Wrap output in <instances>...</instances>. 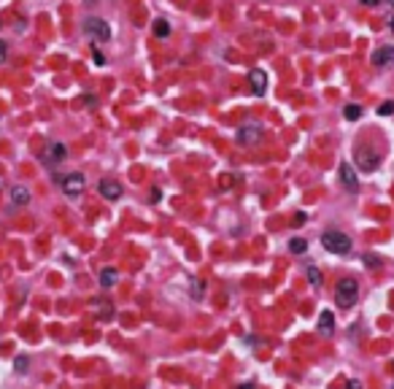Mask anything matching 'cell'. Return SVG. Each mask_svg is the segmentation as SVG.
Listing matches in <instances>:
<instances>
[{
  "instance_id": "cell-26",
  "label": "cell",
  "mask_w": 394,
  "mask_h": 389,
  "mask_svg": "<svg viewBox=\"0 0 394 389\" xmlns=\"http://www.w3.org/2000/svg\"><path fill=\"white\" fill-rule=\"evenodd\" d=\"M94 62H97V65H103V62H106V57H103V54H100V52H94Z\"/></svg>"
},
{
  "instance_id": "cell-8",
  "label": "cell",
  "mask_w": 394,
  "mask_h": 389,
  "mask_svg": "<svg viewBox=\"0 0 394 389\" xmlns=\"http://www.w3.org/2000/svg\"><path fill=\"white\" fill-rule=\"evenodd\" d=\"M337 173H340V181L343 186H349L351 192H357L359 189V176H357V170H354L349 162H340V168H337Z\"/></svg>"
},
{
  "instance_id": "cell-17",
  "label": "cell",
  "mask_w": 394,
  "mask_h": 389,
  "mask_svg": "<svg viewBox=\"0 0 394 389\" xmlns=\"http://www.w3.org/2000/svg\"><path fill=\"white\" fill-rule=\"evenodd\" d=\"M308 281H311V286H321V270L319 268H313V265H308Z\"/></svg>"
},
{
  "instance_id": "cell-28",
  "label": "cell",
  "mask_w": 394,
  "mask_h": 389,
  "mask_svg": "<svg viewBox=\"0 0 394 389\" xmlns=\"http://www.w3.org/2000/svg\"><path fill=\"white\" fill-rule=\"evenodd\" d=\"M84 103H86V106H97V98H89V95H86Z\"/></svg>"
},
{
  "instance_id": "cell-24",
  "label": "cell",
  "mask_w": 394,
  "mask_h": 389,
  "mask_svg": "<svg viewBox=\"0 0 394 389\" xmlns=\"http://www.w3.org/2000/svg\"><path fill=\"white\" fill-rule=\"evenodd\" d=\"M362 6H370V9H373V6H378V3H383V0H359Z\"/></svg>"
},
{
  "instance_id": "cell-12",
  "label": "cell",
  "mask_w": 394,
  "mask_h": 389,
  "mask_svg": "<svg viewBox=\"0 0 394 389\" xmlns=\"http://www.w3.org/2000/svg\"><path fill=\"white\" fill-rule=\"evenodd\" d=\"M319 332H321V335H332V332H335V314H332V311H321Z\"/></svg>"
},
{
  "instance_id": "cell-21",
  "label": "cell",
  "mask_w": 394,
  "mask_h": 389,
  "mask_svg": "<svg viewBox=\"0 0 394 389\" xmlns=\"http://www.w3.org/2000/svg\"><path fill=\"white\" fill-rule=\"evenodd\" d=\"M365 265H367V268H381V260H378L375 254H367V257H365Z\"/></svg>"
},
{
  "instance_id": "cell-3",
  "label": "cell",
  "mask_w": 394,
  "mask_h": 389,
  "mask_svg": "<svg viewBox=\"0 0 394 389\" xmlns=\"http://www.w3.org/2000/svg\"><path fill=\"white\" fill-rule=\"evenodd\" d=\"M84 30H86V35L97 38V41H108V38H111V27H108V22L100 19V17H89L84 22Z\"/></svg>"
},
{
  "instance_id": "cell-25",
  "label": "cell",
  "mask_w": 394,
  "mask_h": 389,
  "mask_svg": "<svg viewBox=\"0 0 394 389\" xmlns=\"http://www.w3.org/2000/svg\"><path fill=\"white\" fill-rule=\"evenodd\" d=\"M386 25H389V30L394 33V14H389V17H386Z\"/></svg>"
},
{
  "instance_id": "cell-11",
  "label": "cell",
  "mask_w": 394,
  "mask_h": 389,
  "mask_svg": "<svg viewBox=\"0 0 394 389\" xmlns=\"http://www.w3.org/2000/svg\"><path fill=\"white\" fill-rule=\"evenodd\" d=\"M9 198H11L14 206H27L30 203V189H27V186H22V184H17V186H11Z\"/></svg>"
},
{
  "instance_id": "cell-29",
  "label": "cell",
  "mask_w": 394,
  "mask_h": 389,
  "mask_svg": "<svg viewBox=\"0 0 394 389\" xmlns=\"http://www.w3.org/2000/svg\"><path fill=\"white\" fill-rule=\"evenodd\" d=\"M238 389H254V384H240Z\"/></svg>"
},
{
  "instance_id": "cell-15",
  "label": "cell",
  "mask_w": 394,
  "mask_h": 389,
  "mask_svg": "<svg viewBox=\"0 0 394 389\" xmlns=\"http://www.w3.org/2000/svg\"><path fill=\"white\" fill-rule=\"evenodd\" d=\"M154 35H157V38H168V35H170V25H168L165 19H157V22H154Z\"/></svg>"
},
{
  "instance_id": "cell-6",
  "label": "cell",
  "mask_w": 394,
  "mask_h": 389,
  "mask_svg": "<svg viewBox=\"0 0 394 389\" xmlns=\"http://www.w3.org/2000/svg\"><path fill=\"white\" fill-rule=\"evenodd\" d=\"M235 138H238L240 146H257L262 141V127H257V124H243Z\"/></svg>"
},
{
  "instance_id": "cell-22",
  "label": "cell",
  "mask_w": 394,
  "mask_h": 389,
  "mask_svg": "<svg viewBox=\"0 0 394 389\" xmlns=\"http://www.w3.org/2000/svg\"><path fill=\"white\" fill-rule=\"evenodd\" d=\"M305 219H308V214H305V211H297V214H294V219H291V224H294V227H300Z\"/></svg>"
},
{
  "instance_id": "cell-2",
  "label": "cell",
  "mask_w": 394,
  "mask_h": 389,
  "mask_svg": "<svg viewBox=\"0 0 394 389\" xmlns=\"http://www.w3.org/2000/svg\"><path fill=\"white\" fill-rule=\"evenodd\" d=\"M321 246L327 249V252L332 254H346L351 249V238L346 235V232H337V230H329L321 235Z\"/></svg>"
},
{
  "instance_id": "cell-30",
  "label": "cell",
  "mask_w": 394,
  "mask_h": 389,
  "mask_svg": "<svg viewBox=\"0 0 394 389\" xmlns=\"http://www.w3.org/2000/svg\"><path fill=\"white\" fill-rule=\"evenodd\" d=\"M386 3H391V6H394V0H386Z\"/></svg>"
},
{
  "instance_id": "cell-5",
  "label": "cell",
  "mask_w": 394,
  "mask_h": 389,
  "mask_svg": "<svg viewBox=\"0 0 394 389\" xmlns=\"http://www.w3.org/2000/svg\"><path fill=\"white\" fill-rule=\"evenodd\" d=\"M84 186H86L84 173H68L62 178V192H65L68 198H78V194L84 192Z\"/></svg>"
},
{
  "instance_id": "cell-4",
  "label": "cell",
  "mask_w": 394,
  "mask_h": 389,
  "mask_svg": "<svg viewBox=\"0 0 394 389\" xmlns=\"http://www.w3.org/2000/svg\"><path fill=\"white\" fill-rule=\"evenodd\" d=\"M354 160H357L359 170H375L378 165H381V154L373 152V149H365V146L354 152Z\"/></svg>"
},
{
  "instance_id": "cell-31",
  "label": "cell",
  "mask_w": 394,
  "mask_h": 389,
  "mask_svg": "<svg viewBox=\"0 0 394 389\" xmlns=\"http://www.w3.org/2000/svg\"><path fill=\"white\" fill-rule=\"evenodd\" d=\"M391 389H394V386H391Z\"/></svg>"
},
{
  "instance_id": "cell-1",
  "label": "cell",
  "mask_w": 394,
  "mask_h": 389,
  "mask_svg": "<svg viewBox=\"0 0 394 389\" xmlns=\"http://www.w3.org/2000/svg\"><path fill=\"white\" fill-rule=\"evenodd\" d=\"M359 300V284L354 278H340L335 286V303L340 308H351Z\"/></svg>"
},
{
  "instance_id": "cell-27",
  "label": "cell",
  "mask_w": 394,
  "mask_h": 389,
  "mask_svg": "<svg viewBox=\"0 0 394 389\" xmlns=\"http://www.w3.org/2000/svg\"><path fill=\"white\" fill-rule=\"evenodd\" d=\"M6 52H9V49H6V43H3V41H0V62H3V60H6Z\"/></svg>"
},
{
  "instance_id": "cell-20",
  "label": "cell",
  "mask_w": 394,
  "mask_h": 389,
  "mask_svg": "<svg viewBox=\"0 0 394 389\" xmlns=\"http://www.w3.org/2000/svg\"><path fill=\"white\" fill-rule=\"evenodd\" d=\"M27 365H30V360H27V357H17V360H14V368H17V373H25L27 370Z\"/></svg>"
},
{
  "instance_id": "cell-18",
  "label": "cell",
  "mask_w": 394,
  "mask_h": 389,
  "mask_svg": "<svg viewBox=\"0 0 394 389\" xmlns=\"http://www.w3.org/2000/svg\"><path fill=\"white\" fill-rule=\"evenodd\" d=\"M289 249H291V252H294V254H303L305 249H308V240H305V238H291Z\"/></svg>"
},
{
  "instance_id": "cell-10",
  "label": "cell",
  "mask_w": 394,
  "mask_h": 389,
  "mask_svg": "<svg viewBox=\"0 0 394 389\" xmlns=\"http://www.w3.org/2000/svg\"><path fill=\"white\" fill-rule=\"evenodd\" d=\"M249 84H251V92L254 95H265V89H267V76L262 71H251L249 73Z\"/></svg>"
},
{
  "instance_id": "cell-16",
  "label": "cell",
  "mask_w": 394,
  "mask_h": 389,
  "mask_svg": "<svg viewBox=\"0 0 394 389\" xmlns=\"http://www.w3.org/2000/svg\"><path fill=\"white\" fill-rule=\"evenodd\" d=\"M343 114H346V119H349V122H357L359 116H362V108L357 103H349V106L343 108Z\"/></svg>"
},
{
  "instance_id": "cell-9",
  "label": "cell",
  "mask_w": 394,
  "mask_h": 389,
  "mask_svg": "<svg viewBox=\"0 0 394 389\" xmlns=\"http://www.w3.org/2000/svg\"><path fill=\"white\" fill-rule=\"evenodd\" d=\"M394 62V49L391 46H383V49H375L373 52V65L375 68H386Z\"/></svg>"
},
{
  "instance_id": "cell-19",
  "label": "cell",
  "mask_w": 394,
  "mask_h": 389,
  "mask_svg": "<svg viewBox=\"0 0 394 389\" xmlns=\"http://www.w3.org/2000/svg\"><path fill=\"white\" fill-rule=\"evenodd\" d=\"M378 114H381V116H391L394 114V100H383V103L378 106Z\"/></svg>"
},
{
  "instance_id": "cell-23",
  "label": "cell",
  "mask_w": 394,
  "mask_h": 389,
  "mask_svg": "<svg viewBox=\"0 0 394 389\" xmlns=\"http://www.w3.org/2000/svg\"><path fill=\"white\" fill-rule=\"evenodd\" d=\"M346 389H365V384H362L359 378H351V381H349V386H346Z\"/></svg>"
},
{
  "instance_id": "cell-14",
  "label": "cell",
  "mask_w": 394,
  "mask_h": 389,
  "mask_svg": "<svg viewBox=\"0 0 394 389\" xmlns=\"http://www.w3.org/2000/svg\"><path fill=\"white\" fill-rule=\"evenodd\" d=\"M116 281H119V270L116 268H103L100 270V286H103V289H111Z\"/></svg>"
},
{
  "instance_id": "cell-13",
  "label": "cell",
  "mask_w": 394,
  "mask_h": 389,
  "mask_svg": "<svg viewBox=\"0 0 394 389\" xmlns=\"http://www.w3.org/2000/svg\"><path fill=\"white\" fill-rule=\"evenodd\" d=\"M65 154H68L65 143H62V141H54V143H49V149H46V160L60 162V160H65Z\"/></svg>"
},
{
  "instance_id": "cell-7",
  "label": "cell",
  "mask_w": 394,
  "mask_h": 389,
  "mask_svg": "<svg viewBox=\"0 0 394 389\" xmlns=\"http://www.w3.org/2000/svg\"><path fill=\"white\" fill-rule=\"evenodd\" d=\"M97 189H100V194H103L106 200H119L122 194H124V189H122V184L116 181V178H103V181L97 184Z\"/></svg>"
}]
</instances>
